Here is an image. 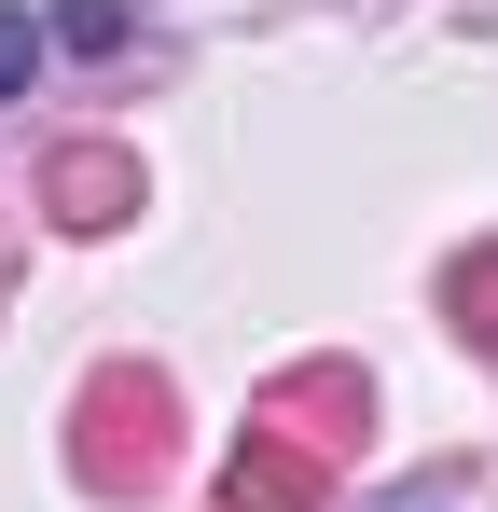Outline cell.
Returning <instances> with one entry per match:
<instances>
[{"instance_id": "1", "label": "cell", "mask_w": 498, "mask_h": 512, "mask_svg": "<svg viewBox=\"0 0 498 512\" xmlns=\"http://www.w3.org/2000/svg\"><path fill=\"white\" fill-rule=\"evenodd\" d=\"M28 70H42V28H28V14L0 0V97H28Z\"/></svg>"}, {"instance_id": "2", "label": "cell", "mask_w": 498, "mask_h": 512, "mask_svg": "<svg viewBox=\"0 0 498 512\" xmlns=\"http://www.w3.org/2000/svg\"><path fill=\"white\" fill-rule=\"evenodd\" d=\"M56 42H83V56H97V42H125V0H70V14H56Z\"/></svg>"}]
</instances>
